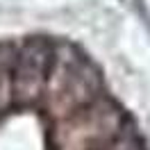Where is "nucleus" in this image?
Segmentation results:
<instances>
[{
	"instance_id": "f257e3e1",
	"label": "nucleus",
	"mask_w": 150,
	"mask_h": 150,
	"mask_svg": "<svg viewBox=\"0 0 150 150\" xmlns=\"http://www.w3.org/2000/svg\"><path fill=\"white\" fill-rule=\"evenodd\" d=\"M103 93V73L68 41H55V59L43 100L46 112L62 121L98 100Z\"/></svg>"
},
{
	"instance_id": "f03ea898",
	"label": "nucleus",
	"mask_w": 150,
	"mask_h": 150,
	"mask_svg": "<svg viewBox=\"0 0 150 150\" xmlns=\"http://www.w3.org/2000/svg\"><path fill=\"white\" fill-rule=\"evenodd\" d=\"M130 125L123 107L109 96L55 121L50 143L55 150H105Z\"/></svg>"
},
{
	"instance_id": "7ed1b4c3",
	"label": "nucleus",
	"mask_w": 150,
	"mask_h": 150,
	"mask_svg": "<svg viewBox=\"0 0 150 150\" xmlns=\"http://www.w3.org/2000/svg\"><path fill=\"white\" fill-rule=\"evenodd\" d=\"M55 59V41L32 37L18 46V57L14 64V96L16 103L30 105L43 98Z\"/></svg>"
},
{
	"instance_id": "20e7f679",
	"label": "nucleus",
	"mask_w": 150,
	"mask_h": 150,
	"mask_svg": "<svg viewBox=\"0 0 150 150\" xmlns=\"http://www.w3.org/2000/svg\"><path fill=\"white\" fill-rule=\"evenodd\" d=\"M18 57V46L0 43V112H5L14 100V64Z\"/></svg>"
},
{
	"instance_id": "39448f33",
	"label": "nucleus",
	"mask_w": 150,
	"mask_h": 150,
	"mask_svg": "<svg viewBox=\"0 0 150 150\" xmlns=\"http://www.w3.org/2000/svg\"><path fill=\"white\" fill-rule=\"evenodd\" d=\"M105 150H143V146H141L139 134L134 132V125L130 123V125H127V127L123 130L121 137L114 141L112 146H107Z\"/></svg>"
}]
</instances>
